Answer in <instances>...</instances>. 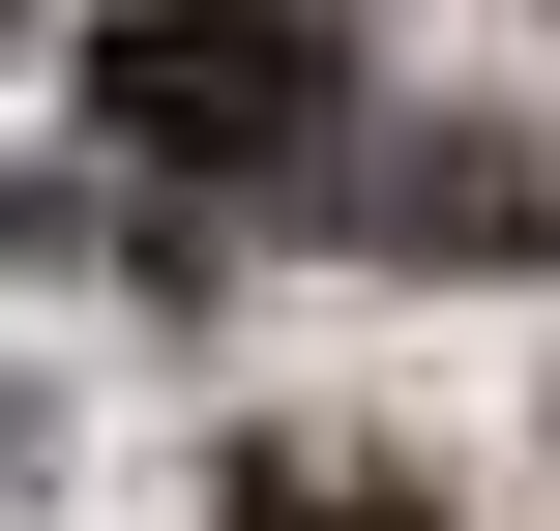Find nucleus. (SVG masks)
I'll return each instance as SVG.
<instances>
[{
    "mask_svg": "<svg viewBox=\"0 0 560 531\" xmlns=\"http://www.w3.org/2000/svg\"><path fill=\"white\" fill-rule=\"evenodd\" d=\"M207 531H443V503H413L384 443H236V473H207Z\"/></svg>",
    "mask_w": 560,
    "mask_h": 531,
    "instance_id": "nucleus-3",
    "label": "nucleus"
},
{
    "mask_svg": "<svg viewBox=\"0 0 560 531\" xmlns=\"http://www.w3.org/2000/svg\"><path fill=\"white\" fill-rule=\"evenodd\" d=\"M89 118H118L177 207H236V177L295 207L354 89H325V30H295V0H118V30H89Z\"/></svg>",
    "mask_w": 560,
    "mask_h": 531,
    "instance_id": "nucleus-1",
    "label": "nucleus"
},
{
    "mask_svg": "<svg viewBox=\"0 0 560 531\" xmlns=\"http://www.w3.org/2000/svg\"><path fill=\"white\" fill-rule=\"evenodd\" d=\"M325 207H354L384 266H560V148H502V118H413V148H325Z\"/></svg>",
    "mask_w": 560,
    "mask_h": 531,
    "instance_id": "nucleus-2",
    "label": "nucleus"
}]
</instances>
